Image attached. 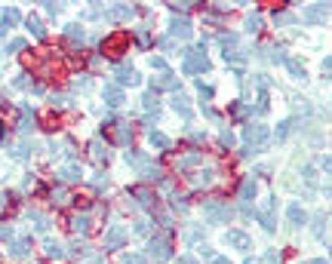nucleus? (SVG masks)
<instances>
[{"instance_id": "1", "label": "nucleus", "mask_w": 332, "mask_h": 264, "mask_svg": "<svg viewBox=\"0 0 332 264\" xmlns=\"http://www.w3.org/2000/svg\"><path fill=\"white\" fill-rule=\"evenodd\" d=\"M148 252H151L154 261H169V258H172V243H169V237H163V234L151 237V240H148Z\"/></svg>"}, {"instance_id": "2", "label": "nucleus", "mask_w": 332, "mask_h": 264, "mask_svg": "<svg viewBox=\"0 0 332 264\" xmlns=\"http://www.w3.org/2000/svg\"><path fill=\"white\" fill-rule=\"evenodd\" d=\"M203 215H206L209 225H222V221L231 218V209H228L222 200H206V203H203Z\"/></svg>"}, {"instance_id": "3", "label": "nucleus", "mask_w": 332, "mask_h": 264, "mask_svg": "<svg viewBox=\"0 0 332 264\" xmlns=\"http://www.w3.org/2000/svg\"><path fill=\"white\" fill-rule=\"evenodd\" d=\"M243 138H246V145H252V148H265L268 145V126H262V123H249L246 129H243Z\"/></svg>"}, {"instance_id": "4", "label": "nucleus", "mask_w": 332, "mask_h": 264, "mask_svg": "<svg viewBox=\"0 0 332 264\" xmlns=\"http://www.w3.org/2000/svg\"><path fill=\"white\" fill-rule=\"evenodd\" d=\"M129 240V231L123 228V225H111L108 231H105V249H117V246H123Z\"/></svg>"}, {"instance_id": "5", "label": "nucleus", "mask_w": 332, "mask_h": 264, "mask_svg": "<svg viewBox=\"0 0 332 264\" xmlns=\"http://www.w3.org/2000/svg\"><path fill=\"white\" fill-rule=\"evenodd\" d=\"M225 246H231V249H240V252H246V249H252V240L243 234V231H225Z\"/></svg>"}, {"instance_id": "6", "label": "nucleus", "mask_w": 332, "mask_h": 264, "mask_svg": "<svg viewBox=\"0 0 332 264\" xmlns=\"http://www.w3.org/2000/svg\"><path fill=\"white\" fill-rule=\"evenodd\" d=\"M135 15V9L129 6V3H117V6H111L108 12H105V18H111V22H129Z\"/></svg>"}, {"instance_id": "7", "label": "nucleus", "mask_w": 332, "mask_h": 264, "mask_svg": "<svg viewBox=\"0 0 332 264\" xmlns=\"http://www.w3.org/2000/svg\"><path fill=\"white\" fill-rule=\"evenodd\" d=\"M169 31H172V37H182V40H188V37L194 34V31H191V22H188L185 15H182V18L175 15V18L169 22Z\"/></svg>"}, {"instance_id": "8", "label": "nucleus", "mask_w": 332, "mask_h": 264, "mask_svg": "<svg viewBox=\"0 0 332 264\" xmlns=\"http://www.w3.org/2000/svg\"><path fill=\"white\" fill-rule=\"evenodd\" d=\"M123 160H126V163H129V166H135V169H139V172H142V169H148V166H151V160H148V154H145V151H132V148H129V151H126V154H123Z\"/></svg>"}, {"instance_id": "9", "label": "nucleus", "mask_w": 332, "mask_h": 264, "mask_svg": "<svg viewBox=\"0 0 332 264\" xmlns=\"http://www.w3.org/2000/svg\"><path fill=\"white\" fill-rule=\"evenodd\" d=\"M132 197L139 200L142 209H154V203H157V194L151 188H132Z\"/></svg>"}, {"instance_id": "10", "label": "nucleus", "mask_w": 332, "mask_h": 264, "mask_svg": "<svg viewBox=\"0 0 332 264\" xmlns=\"http://www.w3.org/2000/svg\"><path fill=\"white\" fill-rule=\"evenodd\" d=\"M102 98H105V105L117 108V105H123V89H120V86H114V83H108V86L102 89Z\"/></svg>"}, {"instance_id": "11", "label": "nucleus", "mask_w": 332, "mask_h": 264, "mask_svg": "<svg viewBox=\"0 0 332 264\" xmlns=\"http://www.w3.org/2000/svg\"><path fill=\"white\" fill-rule=\"evenodd\" d=\"M326 15H329V6H326V3H317V6H308V9L302 12V18H305V22H323Z\"/></svg>"}, {"instance_id": "12", "label": "nucleus", "mask_w": 332, "mask_h": 264, "mask_svg": "<svg viewBox=\"0 0 332 264\" xmlns=\"http://www.w3.org/2000/svg\"><path fill=\"white\" fill-rule=\"evenodd\" d=\"M286 218H289L292 228H302V225L308 221V215H305V209H302L299 203H289V206H286Z\"/></svg>"}, {"instance_id": "13", "label": "nucleus", "mask_w": 332, "mask_h": 264, "mask_svg": "<svg viewBox=\"0 0 332 264\" xmlns=\"http://www.w3.org/2000/svg\"><path fill=\"white\" fill-rule=\"evenodd\" d=\"M172 111H175L179 117H185V120H191V105H188V95H182V92H175V95H172Z\"/></svg>"}, {"instance_id": "14", "label": "nucleus", "mask_w": 332, "mask_h": 264, "mask_svg": "<svg viewBox=\"0 0 332 264\" xmlns=\"http://www.w3.org/2000/svg\"><path fill=\"white\" fill-rule=\"evenodd\" d=\"M256 194H259V185H256L252 178H246V181L240 185V203H243V206H249V203L256 200Z\"/></svg>"}, {"instance_id": "15", "label": "nucleus", "mask_w": 332, "mask_h": 264, "mask_svg": "<svg viewBox=\"0 0 332 264\" xmlns=\"http://www.w3.org/2000/svg\"><path fill=\"white\" fill-rule=\"evenodd\" d=\"M117 80H120L123 86H126V83H129V86H135V83H139V74H135V68H132V65H120V68H117Z\"/></svg>"}, {"instance_id": "16", "label": "nucleus", "mask_w": 332, "mask_h": 264, "mask_svg": "<svg viewBox=\"0 0 332 264\" xmlns=\"http://www.w3.org/2000/svg\"><path fill=\"white\" fill-rule=\"evenodd\" d=\"M80 175H83V172H80V163H65V166L58 169V178H62V181H80Z\"/></svg>"}, {"instance_id": "17", "label": "nucleus", "mask_w": 332, "mask_h": 264, "mask_svg": "<svg viewBox=\"0 0 332 264\" xmlns=\"http://www.w3.org/2000/svg\"><path fill=\"white\" fill-rule=\"evenodd\" d=\"M179 80L172 74H160V77H151V89H175Z\"/></svg>"}, {"instance_id": "18", "label": "nucleus", "mask_w": 332, "mask_h": 264, "mask_svg": "<svg viewBox=\"0 0 332 264\" xmlns=\"http://www.w3.org/2000/svg\"><path fill=\"white\" fill-rule=\"evenodd\" d=\"M151 145H154V148H160V151H169V148H172V138H169L166 132L151 129Z\"/></svg>"}, {"instance_id": "19", "label": "nucleus", "mask_w": 332, "mask_h": 264, "mask_svg": "<svg viewBox=\"0 0 332 264\" xmlns=\"http://www.w3.org/2000/svg\"><path fill=\"white\" fill-rule=\"evenodd\" d=\"M43 252H46L49 258H65V246H62L58 240H52V237L43 243Z\"/></svg>"}, {"instance_id": "20", "label": "nucleus", "mask_w": 332, "mask_h": 264, "mask_svg": "<svg viewBox=\"0 0 332 264\" xmlns=\"http://www.w3.org/2000/svg\"><path fill=\"white\" fill-rule=\"evenodd\" d=\"M89 221H92V218H89V212H80V215H74V218H71V228H74L77 234H86V231H89Z\"/></svg>"}, {"instance_id": "21", "label": "nucleus", "mask_w": 332, "mask_h": 264, "mask_svg": "<svg viewBox=\"0 0 332 264\" xmlns=\"http://www.w3.org/2000/svg\"><path fill=\"white\" fill-rule=\"evenodd\" d=\"M6 252H9V258H25V255H28V240H15V243H9V246H6Z\"/></svg>"}, {"instance_id": "22", "label": "nucleus", "mask_w": 332, "mask_h": 264, "mask_svg": "<svg viewBox=\"0 0 332 264\" xmlns=\"http://www.w3.org/2000/svg\"><path fill=\"white\" fill-rule=\"evenodd\" d=\"M283 65H286V68H289V74H292V77H296V80H305V77H308V74H305V65H302V62H299V58H286V62H283Z\"/></svg>"}, {"instance_id": "23", "label": "nucleus", "mask_w": 332, "mask_h": 264, "mask_svg": "<svg viewBox=\"0 0 332 264\" xmlns=\"http://www.w3.org/2000/svg\"><path fill=\"white\" fill-rule=\"evenodd\" d=\"M89 157H92L95 163H108V151L102 148V141H92V145H89Z\"/></svg>"}, {"instance_id": "24", "label": "nucleus", "mask_w": 332, "mask_h": 264, "mask_svg": "<svg viewBox=\"0 0 332 264\" xmlns=\"http://www.w3.org/2000/svg\"><path fill=\"white\" fill-rule=\"evenodd\" d=\"M200 160H203V157H200V154H185V157H182V160H179V163H175V166H179V169H182V172H185V169H191V166H197V163H200Z\"/></svg>"}, {"instance_id": "25", "label": "nucleus", "mask_w": 332, "mask_h": 264, "mask_svg": "<svg viewBox=\"0 0 332 264\" xmlns=\"http://www.w3.org/2000/svg\"><path fill=\"white\" fill-rule=\"evenodd\" d=\"M212 175H216L212 169H206V172H194V175H191V185H203V188H206V185H212Z\"/></svg>"}, {"instance_id": "26", "label": "nucleus", "mask_w": 332, "mask_h": 264, "mask_svg": "<svg viewBox=\"0 0 332 264\" xmlns=\"http://www.w3.org/2000/svg\"><path fill=\"white\" fill-rule=\"evenodd\" d=\"M28 218L34 221V231H40V234H46V231H49V221H46L40 212H28Z\"/></svg>"}, {"instance_id": "27", "label": "nucleus", "mask_w": 332, "mask_h": 264, "mask_svg": "<svg viewBox=\"0 0 332 264\" xmlns=\"http://www.w3.org/2000/svg\"><path fill=\"white\" fill-rule=\"evenodd\" d=\"M65 34H68V37H71L74 43H77V40H83V28H80L77 22H71V25H65Z\"/></svg>"}, {"instance_id": "28", "label": "nucleus", "mask_w": 332, "mask_h": 264, "mask_svg": "<svg viewBox=\"0 0 332 264\" xmlns=\"http://www.w3.org/2000/svg\"><path fill=\"white\" fill-rule=\"evenodd\" d=\"M142 105H145V111H154V114H157V95H154V92H145V95H142Z\"/></svg>"}, {"instance_id": "29", "label": "nucleus", "mask_w": 332, "mask_h": 264, "mask_svg": "<svg viewBox=\"0 0 332 264\" xmlns=\"http://www.w3.org/2000/svg\"><path fill=\"white\" fill-rule=\"evenodd\" d=\"M34 129V117L28 111H22V123H18V132H31Z\"/></svg>"}, {"instance_id": "30", "label": "nucleus", "mask_w": 332, "mask_h": 264, "mask_svg": "<svg viewBox=\"0 0 332 264\" xmlns=\"http://www.w3.org/2000/svg\"><path fill=\"white\" fill-rule=\"evenodd\" d=\"M259 28H262V15H249V18H246V31H249V34H256Z\"/></svg>"}, {"instance_id": "31", "label": "nucleus", "mask_w": 332, "mask_h": 264, "mask_svg": "<svg viewBox=\"0 0 332 264\" xmlns=\"http://www.w3.org/2000/svg\"><path fill=\"white\" fill-rule=\"evenodd\" d=\"M274 22H277V25H292V22H296V15H292V12H277V15H274Z\"/></svg>"}, {"instance_id": "32", "label": "nucleus", "mask_w": 332, "mask_h": 264, "mask_svg": "<svg viewBox=\"0 0 332 264\" xmlns=\"http://www.w3.org/2000/svg\"><path fill=\"white\" fill-rule=\"evenodd\" d=\"M28 28H31V34H34V37H43V25H40V18H28Z\"/></svg>"}, {"instance_id": "33", "label": "nucleus", "mask_w": 332, "mask_h": 264, "mask_svg": "<svg viewBox=\"0 0 332 264\" xmlns=\"http://www.w3.org/2000/svg\"><path fill=\"white\" fill-rule=\"evenodd\" d=\"M289 126H292V123H289V120H283V123H280V126H277V132H274V135H277V141H283V138H286V135H289Z\"/></svg>"}, {"instance_id": "34", "label": "nucleus", "mask_w": 332, "mask_h": 264, "mask_svg": "<svg viewBox=\"0 0 332 264\" xmlns=\"http://www.w3.org/2000/svg\"><path fill=\"white\" fill-rule=\"evenodd\" d=\"M123 264H148V258L139 255V252H132V255H123Z\"/></svg>"}, {"instance_id": "35", "label": "nucleus", "mask_w": 332, "mask_h": 264, "mask_svg": "<svg viewBox=\"0 0 332 264\" xmlns=\"http://www.w3.org/2000/svg\"><path fill=\"white\" fill-rule=\"evenodd\" d=\"M71 252H74V255H89V246L77 240V243H71Z\"/></svg>"}, {"instance_id": "36", "label": "nucleus", "mask_w": 332, "mask_h": 264, "mask_svg": "<svg viewBox=\"0 0 332 264\" xmlns=\"http://www.w3.org/2000/svg\"><path fill=\"white\" fill-rule=\"evenodd\" d=\"M18 49H25V40H18V37H15V40H9V43H6V52H18Z\"/></svg>"}, {"instance_id": "37", "label": "nucleus", "mask_w": 332, "mask_h": 264, "mask_svg": "<svg viewBox=\"0 0 332 264\" xmlns=\"http://www.w3.org/2000/svg\"><path fill=\"white\" fill-rule=\"evenodd\" d=\"M52 200H55L58 206H65V203H68L71 197H68V191H52Z\"/></svg>"}, {"instance_id": "38", "label": "nucleus", "mask_w": 332, "mask_h": 264, "mask_svg": "<svg viewBox=\"0 0 332 264\" xmlns=\"http://www.w3.org/2000/svg\"><path fill=\"white\" fill-rule=\"evenodd\" d=\"M323 225H326V218L317 215V218H314V234H317V237H323Z\"/></svg>"}, {"instance_id": "39", "label": "nucleus", "mask_w": 332, "mask_h": 264, "mask_svg": "<svg viewBox=\"0 0 332 264\" xmlns=\"http://www.w3.org/2000/svg\"><path fill=\"white\" fill-rule=\"evenodd\" d=\"M302 178H305V181H314V178H317L314 166H305V169H302Z\"/></svg>"}, {"instance_id": "40", "label": "nucleus", "mask_w": 332, "mask_h": 264, "mask_svg": "<svg viewBox=\"0 0 332 264\" xmlns=\"http://www.w3.org/2000/svg\"><path fill=\"white\" fill-rule=\"evenodd\" d=\"M200 237H203V231H200V228H191V231H188V243H197Z\"/></svg>"}, {"instance_id": "41", "label": "nucleus", "mask_w": 332, "mask_h": 264, "mask_svg": "<svg viewBox=\"0 0 332 264\" xmlns=\"http://www.w3.org/2000/svg\"><path fill=\"white\" fill-rule=\"evenodd\" d=\"M219 138H222V145H228V148H231V145H234V135H231V132H228V129H222V135H219Z\"/></svg>"}, {"instance_id": "42", "label": "nucleus", "mask_w": 332, "mask_h": 264, "mask_svg": "<svg viewBox=\"0 0 332 264\" xmlns=\"http://www.w3.org/2000/svg\"><path fill=\"white\" fill-rule=\"evenodd\" d=\"M200 258H206V261H212V258H216V252H212L209 246H200Z\"/></svg>"}, {"instance_id": "43", "label": "nucleus", "mask_w": 332, "mask_h": 264, "mask_svg": "<svg viewBox=\"0 0 332 264\" xmlns=\"http://www.w3.org/2000/svg\"><path fill=\"white\" fill-rule=\"evenodd\" d=\"M92 185H95V188H108V175H95Z\"/></svg>"}, {"instance_id": "44", "label": "nucleus", "mask_w": 332, "mask_h": 264, "mask_svg": "<svg viewBox=\"0 0 332 264\" xmlns=\"http://www.w3.org/2000/svg\"><path fill=\"white\" fill-rule=\"evenodd\" d=\"M265 264H280V255H277V252H268V255H265Z\"/></svg>"}, {"instance_id": "45", "label": "nucleus", "mask_w": 332, "mask_h": 264, "mask_svg": "<svg viewBox=\"0 0 332 264\" xmlns=\"http://www.w3.org/2000/svg\"><path fill=\"white\" fill-rule=\"evenodd\" d=\"M77 86H80V89H89V86H92V80H89V77H77Z\"/></svg>"}, {"instance_id": "46", "label": "nucleus", "mask_w": 332, "mask_h": 264, "mask_svg": "<svg viewBox=\"0 0 332 264\" xmlns=\"http://www.w3.org/2000/svg\"><path fill=\"white\" fill-rule=\"evenodd\" d=\"M151 228H148V221H135V234H148Z\"/></svg>"}, {"instance_id": "47", "label": "nucleus", "mask_w": 332, "mask_h": 264, "mask_svg": "<svg viewBox=\"0 0 332 264\" xmlns=\"http://www.w3.org/2000/svg\"><path fill=\"white\" fill-rule=\"evenodd\" d=\"M9 237H12V228H9V225H6V228H0V240H9Z\"/></svg>"}, {"instance_id": "48", "label": "nucleus", "mask_w": 332, "mask_h": 264, "mask_svg": "<svg viewBox=\"0 0 332 264\" xmlns=\"http://www.w3.org/2000/svg\"><path fill=\"white\" fill-rule=\"evenodd\" d=\"M46 12L49 15H58V3H46Z\"/></svg>"}, {"instance_id": "49", "label": "nucleus", "mask_w": 332, "mask_h": 264, "mask_svg": "<svg viewBox=\"0 0 332 264\" xmlns=\"http://www.w3.org/2000/svg\"><path fill=\"white\" fill-rule=\"evenodd\" d=\"M179 264H197V261H194L191 255H185V258H179Z\"/></svg>"}, {"instance_id": "50", "label": "nucleus", "mask_w": 332, "mask_h": 264, "mask_svg": "<svg viewBox=\"0 0 332 264\" xmlns=\"http://www.w3.org/2000/svg\"><path fill=\"white\" fill-rule=\"evenodd\" d=\"M212 264H231L228 258H212Z\"/></svg>"}, {"instance_id": "51", "label": "nucleus", "mask_w": 332, "mask_h": 264, "mask_svg": "<svg viewBox=\"0 0 332 264\" xmlns=\"http://www.w3.org/2000/svg\"><path fill=\"white\" fill-rule=\"evenodd\" d=\"M311 264H329V261L326 258H317V261H311Z\"/></svg>"}, {"instance_id": "52", "label": "nucleus", "mask_w": 332, "mask_h": 264, "mask_svg": "<svg viewBox=\"0 0 332 264\" xmlns=\"http://www.w3.org/2000/svg\"><path fill=\"white\" fill-rule=\"evenodd\" d=\"M243 264H256V261H252V258H246V261H243Z\"/></svg>"}, {"instance_id": "53", "label": "nucleus", "mask_w": 332, "mask_h": 264, "mask_svg": "<svg viewBox=\"0 0 332 264\" xmlns=\"http://www.w3.org/2000/svg\"><path fill=\"white\" fill-rule=\"evenodd\" d=\"M0 135H3V126H0Z\"/></svg>"}]
</instances>
